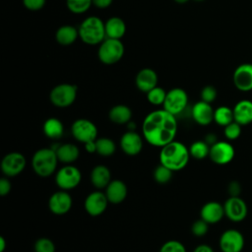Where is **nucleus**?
Instances as JSON below:
<instances>
[{"mask_svg": "<svg viewBox=\"0 0 252 252\" xmlns=\"http://www.w3.org/2000/svg\"><path fill=\"white\" fill-rule=\"evenodd\" d=\"M142 132L143 137L150 145L162 148L175 139L177 133L176 117L163 108L154 110L144 118Z\"/></svg>", "mask_w": 252, "mask_h": 252, "instance_id": "1", "label": "nucleus"}, {"mask_svg": "<svg viewBox=\"0 0 252 252\" xmlns=\"http://www.w3.org/2000/svg\"><path fill=\"white\" fill-rule=\"evenodd\" d=\"M190 157L189 149L183 143L174 140L160 148L158 158L160 164L174 172L183 169L188 164Z\"/></svg>", "mask_w": 252, "mask_h": 252, "instance_id": "2", "label": "nucleus"}, {"mask_svg": "<svg viewBox=\"0 0 252 252\" xmlns=\"http://www.w3.org/2000/svg\"><path fill=\"white\" fill-rule=\"evenodd\" d=\"M78 31L80 39L89 45L100 44L106 38L104 22L95 16H90L84 19Z\"/></svg>", "mask_w": 252, "mask_h": 252, "instance_id": "3", "label": "nucleus"}, {"mask_svg": "<svg viewBox=\"0 0 252 252\" xmlns=\"http://www.w3.org/2000/svg\"><path fill=\"white\" fill-rule=\"evenodd\" d=\"M58 161L54 149L42 148L33 154L32 166L35 174L39 177H48L55 172Z\"/></svg>", "mask_w": 252, "mask_h": 252, "instance_id": "4", "label": "nucleus"}, {"mask_svg": "<svg viewBox=\"0 0 252 252\" xmlns=\"http://www.w3.org/2000/svg\"><path fill=\"white\" fill-rule=\"evenodd\" d=\"M124 45L120 39L106 37L98 46L97 57L104 65H113L121 60L124 55Z\"/></svg>", "mask_w": 252, "mask_h": 252, "instance_id": "5", "label": "nucleus"}, {"mask_svg": "<svg viewBox=\"0 0 252 252\" xmlns=\"http://www.w3.org/2000/svg\"><path fill=\"white\" fill-rule=\"evenodd\" d=\"M78 88L76 85L63 83L56 85L49 94L51 103L59 108H65L72 105L77 97Z\"/></svg>", "mask_w": 252, "mask_h": 252, "instance_id": "6", "label": "nucleus"}, {"mask_svg": "<svg viewBox=\"0 0 252 252\" xmlns=\"http://www.w3.org/2000/svg\"><path fill=\"white\" fill-rule=\"evenodd\" d=\"M82 180V173L73 164H65L56 171L55 182L61 190H72L76 188Z\"/></svg>", "mask_w": 252, "mask_h": 252, "instance_id": "7", "label": "nucleus"}, {"mask_svg": "<svg viewBox=\"0 0 252 252\" xmlns=\"http://www.w3.org/2000/svg\"><path fill=\"white\" fill-rule=\"evenodd\" d=\"M71 133L78 142L83 144L97 139V128L95 124L86 118L75 120L71 126Z\"/></svg>", "mask_w": 252, "mask_h": 252, "instance_id": "8", "label": "nucleus"}, {"mask_svg": "<svg viewBox=\"0 0 252 252\" xmlns=\"http://www.w3.org/2000/svg\"><path fill=\"white\" fill-rule=\"evenodd\" d=\"M188 104V94L181 88H173L166 93L164 102L162 104L163 109L170 112L173 115L180 114Z\"/></svg>", "mask_w": 252, "mask_h": 252, "instance_id": "9", "label": "nucleus"}, {"mask_svg": "<svg viewBox=\"0 0 252 252\" xmlns=\"http://www.w3.org/2000/svg\"><path fill=\"white\" fill-rule=\"evenodd\" d=\"M224 216L231 221H242L248 214V208L245 201L239 196H229L223 204Z\"/></svg>", "mask_w": 252, "mask_h": 252, "instance_id": "10", "label": "nucleus"}, {"mask_svg": "<svg viewBox=\"0 0 252 252\" xmlns=\"http://www.w3.org/2000/svg\"><path fill=\"white\" fill-rule=\"evenodd\" d=\"M235 156L233 146L227 141H218L210 147L209 158L211 160L219 165L229 163Z\"/></svg>", "mask_w": 252, "mask_h": 252, "instance_id": "11", "label": "nucleus"}, {"mask_svg": "<svg viewBox=\"0 0 252 252\" xmlns=\"http://www.w3.org/2000/svg\"><path fill=\"white\" fill-rule=\"evenodd\" d=\"M27 160L23 154L12 152L7 154L1 161V170L6 177L19 175L26 167Z\"/></svg>", "mask_w": 252, "mask_h": 252, "instance_id": "12", "label": "nucleus"}, {"mask_svg": "<svg viewBox=\"0 0 252 252\" xmlns=\"http://www.w3.org/2000/svg\"><path fill=\"white\" fill-rule=\"evenodd\" d=\"M219 244L221 252H241L244 247V237L239 230L229 228L221 233Z\"/></svg>", "mask_w": 252, "mask_h": 252, "instance_id": "13", "label": "nucleus"}, {"mask_svg": "<svg viewBox=\"0 0 252 252\" xmlns=\"http://www.w3.org/2000/svg\"><path fill=\"white\" fill-rule=\"evenodd\" d=\"M108 199L105 193L96 190L91 192L85 199L84 208L86 212L92 217L100 216L107 208Z\"/></svg>", "mask_w": 252, "mask_h": 252, "instance_id": "14", "label": "nucleus"}, {"mask_svg": "<svg viewBox=\"0 0 252 252\" xmlns=\"http://www.w3.org/2000/svg\"><path fill=\"white\" fill-rule=\"evenodd\" d=\"M72 205L73 199L71 195L65 190L54 192L48 200V208L50 212L57 216L67 214L71 210Z\"/></svg>", "mask_w": 252, "mask_h": 252, "instance_id": "15", "label": "nucleus"}, {"mask_svg": "<svg viewBox=\"0 0 252 252\" xmlns=\"http://www.w3.org/2000/svg\"><path fill=\"white\" fill-rule=\"evenodd\" d=\"M234 87L240 92L252 90V63H242L238 65L232 74Z\"/></svg>", "mask_w": 252, "mask_h": 252, "instance_id": "16", "label": "nucleus"}, {"mask_svg": "<svg viewBox=\"0 0 252 252\" xmlns=\"http://www.w3.org/2000/svg\"><path fill=\"white\" fill-rule=\"evenodd\" d=\"M120 148L127 156H137L143 150V140L136 131L128 130L120 138Z\"/></svg>", "mask_w": 252, "mask_h": 252, "instance_id": "17", "label": "nucleus"}, {"mask_svg": "<svg viewBox=\"0 0 252 252\" xmlns=\"http://www.w3.org/2000/svg\"><path fill=\"white\" fill-rule=\"evenodd\" d=\"M214 111L211 103L200 100L192 106L191 115L197 124L207 126L214 121Z\"/></svg>", "mask_w": 252, "mask_h": 252, "instance_id": "18", "label": "nucleus"}, {"mask_svg": "<svg viewBox=\"0 0 252 252\" xmlns=\"http://www.w3.org/2000/svg\"><path fill=\"white\" fill-rule=\"evenodd\" d=\"M158 77L155 70L151 68L141 69L135 78V84L139 91L147 94L152 89L158 86Z\"/></svg>", "mask_w": 252, "mask_h": 252, "instance_id": "19", "label": "nucleus"}, {"mask_svg": "<svg viewBox=\"0 0 252 252\" xmlns=\"http://www.w3.org/2000/svg\"><path fill=\"white\" fill-rule=\"evenodd\" d=\"M200 217L209 224L217 223L224 217L223 205L217 201L207 202L201 208Z\"/></svg>", "mask_w": 252, "mask_h": 252, "instance_id": "20", "label": "nucleus"}, {"mask_svg": "<svg viewBox=\"0 0 252 252\" xmlns=\"http://www.w3.org/2000/svg\"><path fill=\"white\" fill-rule=\"evenodd\" d=\"M105 195L108 199V202L114 205L122 203L128 194L127 185L125 182L119 179L111 180L110 183L105 188Z\"/></svg>", "mask_w": 252, "mask_h": 252, "instance_id": "21", "label": "nucleus"}, {"mask_svg": "<svg viewBox=\"0 0 252 252\" xmlns=\"http://www.w3.org/2000/svg\"><path fill=\"white\" fill-rule=\"evenodd\" d=\"M232 110H233L234 121L240 124L241 126H245L252 123V101L251 100L249 99L239 100L234 105Z\"/></svg>", "mask_w": 252, "mask_h": 252, "instance_id": "22", "label": "nucleus"}, {"mask_svg": "<svg viewBox=\"0 0 252 252\" xmlns=\"http://www.w3.org/2000/svg\"><path fill=\"white\" fill-rule=\"evenodd\" d=\"M111 181V172L103 164L95 165L91 171V182L96 189H105Z\"/></svg>", "mask_w": 252, "mask_h": 252, "instance_id": "23", "label": "nucleus"}, {"mask_svg": "<svg viewBox=\"0 0 252 252\" xmlns=\"http://www.w3.org/2000/svg\"><path fill=\"white\" fill-rule=\"evenodd\" d=\"M54 150L56 152L58 160L65 164H72L80 157V150L75 144L65 143L58 145V147Z\"/></svg>", "mask_w": 252, "mask_h": 252, "instance_id": "24", "label": "nucleus"}, {"mask_svg": "<svg viewBox=\"0 0 252 252\" xmlns=\"http://www.w3.org/2000/svg\"><path fill=\"white\" fill-rule=\"evenodd\" d=\"M105 34L108 38L121 39L126 32V24L119 17H111L104 22Z\"/></svg>", "mask_w": 252, "mask_h": 252, "instance_id": "25", "label": "nucleus"}, {"mask_svg": "<svg viewBox=\"0 0 252 252\" xmlns=\"http://www.w3.org/2000/svg\"><path fill=\"white\" fill-rule=\"evenodd\" d=\"M79 37V31L77 28L70 26V25H64L57 29L55 32V39L56 41L63 46H68L74 43L77 38Z\"/></svg>", "mask_w": 252, "mask_h": 252, "instance_id": "26", "label": "nucleus"}, {"mask_svg": "<svg viewBox=\"0 0 252 252\" xmlns=\"http://www.w3.org/2000/svg\"><path fill=\"white\" fill-rule=\"evenodd\" d=\"M108 117L114 124L125 125L131 121L132 110L125 104H116L109 109Z\"/></svg>", "mask_w": 252, "mask_h": 252, "instance_id": "27", "label": "nucleus"}, {"mask_svg": "<svg viewBox=\"0 0 252 252\" xmlns=\"http://www.w3.org/2000/svg\"><path fill=\"white\" fill-rule=\"evenodd\" d=\"M42 130L47 138L56 140L62 137L64 133V125L58 118L50 117L44 121Z\"/></svg>", "mask_w": 252, "mask_h": 252, "instance_id": "28", "label": "nucleus"}, {"mask_svg": "<svg viewBox=\"0 0 252 252\" xmlns=\"http://www.w3.org/2000/svg\"><path fill=\"white\" fill-rule=\"evenodd\" d=\"M214 121L220 125V126H226L229 123H231L232 121H234L233 118V110L232 108L225 106V105H221L219 106L218 108L215 109L214 111Z\"/></svg>", "mask_w": 252, "mask_h": 252, "instance_id": "29", "label": "nucleus"}, {"mask_svg": "<svg viewBox=\"0 0 252 252\" xmlns=\"http://www.w3.org/2000/svg\"><path fill=\"white\" fill-rule=\"evenodd\" d=\"M95 146L96 154L101 157H110L116 151V145L113 140L106 137L97 138L95 140Z\"/></svg>", "mask_w": 252, "mask_h": 252, "instance_id": "30", "label": "nucleus"}, {"mask_svg": "<svg viewBox=\"0 0 252 252\" xmlns=\"http://www.w3.org/2000/svg\"><path fill=\"white\" fill-rule=\"evenodd\" d=\"M190 156L196 159H203L209 157L210 146L205 141H195L189 147Z\"/></svg>", "mask_w": 252, "mask_h": 252, "instance_id": "31", "label": "nucleus"}, {"mask_svg": "<svg viewBox=\"0 0 252 252\" xmlns=\"http://www.w3.org/2000/svg\"><path fill=\"white\" fill-rule=\"evenodd\" d=\"M93 5V0H66L68 10L74 14H84Z\"/></svg>", "mask_w": 252, "mask_h": 252, "instance_id": "32", "label": "nucleus"}, {"mask_svg": "<svg viewBox=\"0 0 252 252\" xmlns=\"http://www.w3.org/2000/svg\"><path fill=\"white\" fill-rule=\"evenodd\" d=\"M166 93L167 92H165L164 89L157 86L146 94L147 99L153 105H162L166 96Z\"/></svg>", "mask_w": 252, "mask_h": 252, "instance_id": "33", "label": "nucleus"}, {"mask_svg": "<svg viewBox=\"0 0 252 252\" xmlns=\"http://www.w3.org/2000/svg\"><path fill=\"white\" fill-rule=\"evenodd\" d=\"M172 172V170L159 163L154 170V179L159 184H165L171 179Z\"/></svg>", "mask_w": 252, "mask_h": 252, "instance_id": "34", "label": "nucleus"}, {"mask_svg": "<svg viewBox=\"0 0 252 252\" xmlns=\"http://www.w3.org/2000/svg\"><path fill=\"white\" fill-rule=\"evenodd\" d=\"M33 249L34 252H55L56 247L51 239L47 237H40L34 242Z\"/></svg>", "mask_w": 252, "mask_h": 252, "instance_id": "35", "label": "nucleus"}, {"mask_svg": "<svg viewBox=\"0 0 252 252\" xmlns=\"http://www.w3.org/2000/svg\"><path fill=\"white\" fill-rule=\"evenodd\" d=\"M241 127L242 126L235 121H232L228 125L224 126L223 134H224L225 138L228 141H233V140L238 139L239 136L241 135Z\"/></svg>", "mask_w": 252, "mask_h": 252, "instance_id": "36", "label": "nucleus"}, {"mask_svg": "<svg viewBox=\"0 0 252 252\" xmlns=\"http://www.w3.org/2000/svg\"><path fill=\"white\" fill-rule=\"evenodd\" d=\"M159 252H186V248L180 241L171 239L161 245Z\"/></svg>", "mask_w": 252, "mask_h": 252, "instance_id": "37", "label": "nucleus"}, {"mask_svg": "<svg viewBox=\"0 0 252 252\" xmlns=\"http://www.w3.org/2000/svg\"><path fill=\"white\" fill-rule=\"evenodd\" d=\"M209 230V223L206 222L204 220L200 219L195 220L191 225V231L192 234L197 237H202L207 234Z\"/></svg>", "mask_w": 252, "mask_h": 252, "instance_id": "38", "label": "nucleus"}, {"mask_svg": "<svg viewBox=\"0 0 252 252\" xmlns=\"http://www.w3.org/2000/svg\"><path fill=\"white\" fill-rule=\"evenodd\" d=\"M200 96H201V100L208 103H212L213 101L216 100L218 96V91L214 86L208 85L202 89Z\"/></svg>", "mask_w": 252, "mask_h": 252, "instance_id": "39", "label": "nucleus"}, {"mask_svg": "<svg viewBox=\"0 0 252 252\" xmlns=\"http://www.w3.org/2000/svg\"><path fill=\"white\" fill-rule=\"evenodd\" d=\"M46 0H23L24 6L30 11H38L45 5Z\"/></svg>", "mask_w": 252, "mask_h": 252, "instance_id": "40", "label": "nucleus"}, {"mask_svg": "<svg viewBox=\"0 0 252 252\" xmlns=\"http://www.w3.org/2000/svg\"><path fill=\"white\" fill-rule=\"evenodd\" d=\"M11 182L8 178L2 177L0 179V195L1 196H7L11 191Z\"/></svg>", "mask_w": 252, "mask_h": 252, "instance_id": "41", "label": "nucleus"}, {"mask_svg": "<svg viewBox=\"0 0 252 252\" xmlns=\"http://www.w3.org/2000/svg\"><path fill=\"white\" fill-rule=\"evenodd\" d=\"M227 191L229 193V196H239L241 192V185L239 182L233 180L228 184Z\"/></svg>", "mask_w": 252, "mask_h": 252, "instance_id": "42", "label": "nucleus"}, {"mask_svg": "<svg viewBox=\"0 0 252 252\" xmlns=\"http://www.w3.org/2000/svg\"><path fill=\"white\" fill-rule=\"evenodd\" d=\"M113 0H93V5L97 9H106L112 4Z\"/></svg>", "mask_w": 252, "mask_h": 252, "instance_id": "43", "label": "nucleus"}, {"mask_svg": "<svg viewBox=\"0 0 252 252\" xmlns=\"http://www.w3.org/2000/svg\"><path fill=\"white\" fill-rule=\"evenodd\" d=\"M193 252H214V250L208 244H200L197 247H195Z\"/></svg>", "mask_w": 252, "mask_h": 252, "instance_id": "44", "label": "nucleus"}, {"mask_svg": "<svg viewBox=\"0 0 252 252\" xmlns=\"http://www.w3.org/2000/svg\"><path fill=\"white\" fill-rule=\"evenodd\" d=\"M85 146V150L90 153V154H93V153H96V146H95V141H91V142H88L86 144H84Z\"/></svg>", "mask_w": 252, "mask_h": 252, "instance_id": "45", "label": "nucleus"}, {"mask_svg": "<svg viewBox=\"0 0 252 252\" xmlns=\"http://www.w3.org/2000/svg\"><path fill=\"white\" fill-rule=\"evenodd\" d=\"M210 147L212 146V145H214L215 143H217L218 142V140H217V136L215 135V134H213V133H209V134H207L206 135V138H205V140H204Z\"/></svg>", "mask_w": 252, "mask_h": 252, "instance_id": "46", "label": "nucleus"}, {"mask_svg": "<svg viewBox=\"0 0 252 252\" xmlns=\"http://www.w3.org/2000/svg\"><path fill=\"white\" fill-rule=\"evenodd\" d=\"M7 246L6 239L3 236H0V252H4Z\"/></svg>", "mask_w": 252, "mask_h": 252, "instance_id": "47", "label": "nucleus"}, {"mask_svg": "<svg viewBox=\"0 0 252 252\" xmlns=\"http://www.w3.org/2000/svg\"><path fill=\"white\" fill-rule=\"evenodd\" d=\"M173 1H175V2L178 3V4H184V3L188 2L189 0H173Z\"/></svg>", "mask_w": 252, "mask_h": 252, "instance_id": "48", "label": "nucleus"}, {"mask_svg": "<svg viewBox=\"0 0 252 252\" xmlns=\"http://www.w3.org/2000/svg\"><path fill=\"white\" fill-rule=\"evenodd\" d=\"M194 1H196V2H203V1H205V0H194Z\"/></svg>", "mask_w": 252, "mask_h": 252, "instance_id": "49", "label": "nucleus"}]
</instances>
